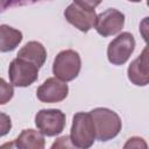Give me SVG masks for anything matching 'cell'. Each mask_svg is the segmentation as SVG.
Instances as JSON below:
<instances>
[{
	"label": "cell",
	"instance_id": "cell-1",
	"mask_svg": "<svg viewBox=\"0 0 149 149\" xmlns=\"http://www.w3.org/2000/svg\"><path fill=\"white\" fill-rule=\"evenodd\" d=\"M98 141L105 142L114 139L121 130L122 122L120 116L112 109L106 107H97L90 112Z\"/></svg>",
	"mask_w": 149,
	"mask_h": 149
},
{
	"label": "cell",
	"instance_id": "cell-2",
	"mask_svg": "<svg viewBox=\"0 0 149 149\" xmlns=\"http://www.w3.org/2000/svg\"><path fill=\"white\" fill-rule=\"evenodd\" d=\"M70 139L76 148H91L97 140L93 119L88 113L78 112L72 118V126L70 130Z\"/></svg>",
	"mask_w": 149,
	"mask_h": 149
},
{
	"label": "cell",
	"instance_id": "cell-3",
	"mask_svg": "<svg viewBox=\"0 0 149 149\" xmlns=\"http://www.w3.org/2000/svg\"><path fill=\"white\" fill-rule=\"evenodd\" d=\"M80 69V56L72 49H66L58 52L52 63V73L55 74V77L63 81H71L77 78Z\"/></svg>",
	"mask_w": 149,
	"mask_h": 149
},
{
	"label": "cell",
	"instance_id": "cell-4",
	"mask_svg": "<svg viewBox=\"0 0 149 149\" xmlns=\"http://www.w3.org/2000/svg\"><path fill=\"white\" fill-rule=\"evenodd\" d=\"M38 66L29 61L16 57L14 58L8 69L10 84L16 87H27L35 83L38 78Z\"/></svg>",
	"mask_w": 149,
	"mask_h": 149
},
{
	"label": "cell",
	"instance_id": "cell-5",
	"mask_svg": "<svg viewBox=\"0 0 149 149\" xmlns=\"http://www.w3.org/2000/svg\"><path fill=\"white\" fill-rule=\"evenodd\" d=\"M66 123V116L64 112L56 108L41 109L35 115V125L37 129L45 136L59 135Z\"/></svg>",
	"mask_w": 149,
	"mask_h": 149
},
{
	"label": "cell",
	"instance_id": "cell-6",
	"mask_svg": "<svg viewBox=\"0 0 149 149\" xmlns=\"http://www.w3.org/2000/svg\"><path fill=\"white\" fill-rule=\"evenodd\" d=\"M135 49V38L133 34L125 31L119 34L107 48V58L108 62L113 65L125 64L132 56Z\"/></svg>",
	"mask_w": 149,
	"mask_h": 149
},
{
	"label": "cell",
	"instance_id": "cell-7",
	"mask_svg": "<svg viewBox=\"0 0 149 149\" xmlns=\"http://www.w3.org/2000/svg\"><path fill=\"white\" fill-rule=\"evenodd\" d=\"M125 26V15L115 8H108L97 15L95 30L102 37L113 36L121 31Z\"/></svg>",
	"mask_w": 149,
	"mask_h": 149
},
{
	"label": "cell",
	"instance_id": "cell-8",
	"mask_svg": "<svg viewBox=\"0 0 149 149\" xmlns=\"http://www.w3.org/2000/svg\"><path fill=\"white\" fill-rule=\"evenodd\" d=\"M68 93H69V86L66 81H63L57 77L48 78L36 90L37 99L47 104L61 102L68 97Z\"/></svg>",
	"mask_w": 149,
	"mask_h": 149
},
{
	"label": "cell",
	"instance_id": "cell-9",
	"mask_svg": "<svg viewBox=\"0 0 149 149\" xmlns=\"http://www.w3.org/2000/svg\"><path fill=\"white\" fill-rule=\"evenodd\" d=\"M64 16L69 23L83 33H87L95 26L97 14L94 9L81 7L74 2L69 5L64 10Z\"/></svg>",
	"mask_w": 149,
	"mask_h": 149
},
{
	"label": "cell",
	"instance_id": "cell-10",
	"mask_svg": "<svg viewBox=\"0 0 149 149\" xmlns=\"http://www.w3.org/2000/svg\"><path fill=\"white\" fill-rule=\"evenodd\" d=\"M127 76L132 84L136 86H146L149 84V45L142 50L140 56L135 58L127 69Z\"/></svg>",
	"mask_w": 149,
	"mask_h": 149
},
{
	"label": "cell",
	"instance_id": "cell-11",
	"mask_svg": "<svg viewBox=\"0 0 149 149\" xmlns=\"http://www.w3.org/2000/svg\"><path fill=\"white\" fill-rule=\"evenodd\" d=\"M16 57L29 61L36 64L38 68H42L47 59V50L41 42L30 41L19 50Z\"/></svg>",
	"mask_w": 149,
	"mask_h": 149
},
{
	"label": "cell",
	"instance_id": "cell-12",
	"mask_svg": "<svg viewBox=\"0 0 149 149\" xmlns=\"http://www.w3.org/2000/svg\"><path fill=\"white\" fill-rule=\"evenodd\" d=\"M14 146L20 149H43L45 146L44 134L35 129H23L15 139Z\"/></svg>",
	"mask_w": 149,
	"mask_h": 149
},
{
	"label": "cell",
	"instance_id": "cell-13",
	"mask_svg": "<svg viewBox=\"0 0 149 149\" xmlns=\"http://www.w3.org/2000/svg\"><path fill=\"white\" fill-rule=\"evenodd\" d=\"M0 36H1V44L0 50L1 52H7L14 50L22 41V33L13 27L7 24L0 26Z\"/></svg>",
	"mask_w": 149,
	"mask_h": 149
},
{
	"label": "cell",
	"instance_id": "cell-14",
	"mask_svg": "<svg viewBox=\"0 0 149 149\" xmlns=\"http://www.w3.org/2000/svg\"><path fill=\"white\" fill-rule=\"evenodd\" d=\"M13 94H14L13 86L7 84L5 79H1V104L3 105L8 100H10L13 98Z\"/></svg>",
	"mask_w": 149,
	"mask_h": 149
},
{
	"label": "cell",
	"instance_id": "cell-15",
	"mask_svg": "<svg viewBox=\"0 0 149 149\" xmlns=\"http://www.w3.org/2000/svg\"><path fill=\"white\" fill-rule=\"evenodd\" d=\"M140 34L143 38V41L149 45V16H146L140 22Z\"/></svg>",
	"mask_w": 149,
	"mask_h": 149
},
{
	"label": "cell",
	"instance_id": "cell-16",
	"mask_svg": "<svg viewBox=\"0 0 149 149\" xmlns=\"http://www.w3.org/2000/svg\"><path fill=\"white\" fill-rule=\"evenodd\" d=\"M147 143L142 137L139 136H133L128 139V141L125 143L123 148H147Z\"/></svg>",
	"mask_w": 149,
	"mask_h": 149
},
{
	"label": "cell",
	"instance_id": "cell-17",
	"mask_svg": "<svg viewBox=\"0 0 149 149\" xmlns=\"http://www.w3.org/2000/svg\"><path fill=\"white\" fill-rule=\"evenodd\" d=\"M102 0H73L74 3L81 6V7H85V8H88V9H94L97 6H99L101 3Z\"/></svg>",
	"mask_w": 149,
	"mask_h": 149
},
{
	"label": "cell",
	"instance_id": "cell-18",
	"mask_svg": "<svg viewBox=\"0 0 149 149\" xmlns=\"http://www.w3.org/2000/svg\"><path fill=\"white\" fill-rule=\"evenodd\" d=\"M57 148V147H61V148H63V147H74L73 144H72V142H71V139H70V136H62V137H59V139H57V141L56 142H54V144L51 146V148Z\"/></svg>",
	"mask_w": 149,
	"mask_h": 149
},
{
	"label": "cell",
	"instance_id": "cell-19",
	"mask_svg": "<svg viewBox=\"0 0 149 149\" xmlns=\"http://www.w3.org/2000/svg\"><path fill=\"white\" fill-rule=\"evenodd\" d=\"M1 116L3 118V120H2V123H1V136H3L9 129H10V127H12V125H10V119L6 115V114H1Z\"/></svg>",
	"mask_w": 149,
	"mask_h": 149
},
{
	"label": "cell",
	"instance_id": "cell-20",
	"mask_svg": "<svg viewBox=\"0 0 149 149\" xmlns=\"http://www.w3.org/2000/svg\"><path fill=\"white\" fill-rule=\"evenodd\" d=\"M128 1H130V2H140L141 0H128Z\"/></svg>",
	"mask_w": 149,
	"mask_h": 149
},
{
	"label": "cell",
	"instance_id": "cell-21",
	"mask_svg": "<svg viewBox=\"0 0 149 149\" xmlns=\"http://www.w3.org/2000/svg\"><path fill=\"white\" fill-rule=\"evenodd\" d=\"M147 5H148V7H149V0H147Z\"/></svg>",
	"mask_w": 149,
	"mask_h": 149
}]
</instances>
